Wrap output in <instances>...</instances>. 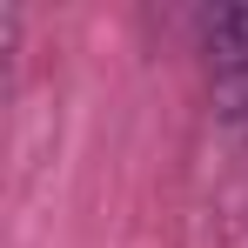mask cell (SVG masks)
Returning <instances> with one entry per match:
<instances>
[{
	"mask_svg": "<svg viewBox=\"0 0 248 248\" xmlns=\"http://www.w3.org/2000/svg\"><path fill=\"white\" fill-rule=\"evenodd\" d=\"M208 54H215V101L235 127H248V7L208 14Z\"/></svg>",
	"mask_w": 248,
	"mask_h": 248,
	"instance_id": "6da1fadb",
	"label": "cell"
}]
</instances>
